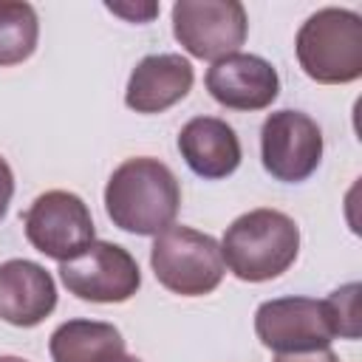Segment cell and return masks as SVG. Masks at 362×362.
<instances>
[{"mask_svg": "<svg viewBox=\"0 0 362 362\" xmlns=\"http://www.w3.org/2000/svg\"><path fill=\"white\" fill-rule=\"evenodd\" d=\"M300 252V229L280 209H252L226 226L221 255L229 272L243 283L280 277Z\"/></svg>", "mask_w": 362, "mask_h": 362, "instance_id": "2", "label": "cell"}, {"mask_svg": "<svg viewBox=\"0 0 362 362\" xmlns=\"http://www.w3.org/2000/svg\"><path fill=\"white\" fill-rule=\"evenodd\" d=\"M274 362H339V356L331 348H320V351H303V354H277Z\"/></svg>", "mask_w": 362, "mask_h": 362, "instance_id": "18", "label": "cell"}, {"mask_svg": "<svg viewBox=\"0 0 362 362\" xmlns=\"http://www.w3.org/2000/svg\"><path fill=\"white\" fill-rule=\"evenodd\" d=\"M40 37V20L31 3L0 0V68L25 62Z\"/></svg>", "mask_w": 362, "mask_h": 362, "instance_id": "15", "label": "cell"}, {"mask_svg": "<svg viewBox=\"0 0 362 362\" xmlns=\"http://www.w3.org/2000/svg\"><path fill=\"white\" fill-rule=\"evenodd\" d=\"M178 153L187 167L206 181L226 178L240 164L238 133L218 116L189 119L178 133Z\"/></svg>", "mask_w": 362, "mask_h": 362, "instance_id": "13", "label": "cell"}, {"mask_svg": "<svg viewBox=\"0 0 362 362\" xmlns=\"http://www.w3.org/2000/svg\"><path fill=\"white\" fill-rule=\"evenodd\" d=\"M192 62L181 54H150L144 57L124 88V105L136 113H161L181 102L192 88Z\"/></svg>", "mask_w": 362, "mask_h": 362, "instance_id": "12", "label": "cell"}, {"mask_svg": "<svg viewBox=\"0 0 362 362\" xmlns=\"http://www.w3.org/2000/svg\"><path fill=\"white\" fill-rule=\"evenodd\" d=\"M204 85L229 110H263L280 93V76L257 54H229L209 65Z\"/></svg>", "mask_w": 362, "mask_h": 362, "instance_id": "10", "label": "cell"}, {"mask_svg": "<svg viewBox=\"0 0 362 362\" xmlns=\"http://www.w3.org/2000/svg\"><path fill=\"white\" fill-rule=\"evenodd\" d=\"M0 362H25L23 356H0Z\"/></svg>", "mask_w": 362, "mask_h": 362, "instance_id": "20", "label": "cell"}, {"mask_svg": "<svg viewBox=\"0 0 362 362\" xmlns=\"http://www.w3.org/2000/svg\"><path fill=\"white\" fill-rule=\"evenodd\" d=\"M48 351L54 362H124V339L116 325L99 320H68L51 339Z\"/></svg>", "mask_w": 362, "mask_h": 362, "instance_id": "14", "label": "cell"}, {"mask_svg": "<svg viewBox=\"0 0 362 362\" xmlns=\"http://www.w3.org/2000/svg\"><path fill=\"white\" fill-rule=\"evenodd\" d=\"M57 308L54 277L34 260L0 263V320L17 328L40 325Z\"/></svg>", "mask_w": 362, "mask_h": 362, "instance_id": "11", "label": "cell"}, {"mask_svg": "<svg viewBox=\"0 0 362 362\" xmlns=\"http://www.w3.org/2000/svg\"><path fill=\"white\" fill-rule=\"evenodd\" d=\"M249 31L246 8L238 0H178L173 6V34L195 59L238 54Z\"/></svg>", "mask_w": 362, "mask_h": 362, "instance_id": "6", "label": "cell"}, {"mask_svg": "<svg viewBox=\"0 0 362 362\" xmlns=\"http://www.w3.org/2000/svg\"><path fill=\"white\" fill-rule=\"evenodd\" d=\"M150 266L156 280L181 297H204L223 280L226 263L221 243L189 226H167L150 246Z\"/></svg>", "mask_w": 362, "mask_h": 362, "instance_id": "4", "label": "cell"}, {"mask_svg": "<svg viewBox=\"0 0 362 362\" xmlns=\"http://www.w3.org/2000/svg\"><path fill=\"white\" fill-rule=\"evenodd\" d=\"M124 362H141V359H136V356H124Z\"/></svg>", "mask_w": 362, "mask_h": 362, "instance_id": "21", "label": "cell"}, {"mask_svg": "<svg viewBox=\"0 0 362 362\" xmlns=\"http://www.w3.org/2000/svg\"><path fill=\"white\" fill-rule=\"evenodd\" d=\"M62 286L88 303H124L141 286L136 257L110 240H93L76 257L59 263Z\"/></svg>", "mask_w": 362, "mask_h": 362, "instance_id": "7", "label": "cell"}, {"mask_svg": "<svg viewBox=\"0 0 362 362\" xmlns=\"http://www.w3.org/2000/svg\"><path fill=\"white\" fill-rule=\"evenodd\" d=\"M255 334L274 354L320 351L334 342V325L322 300L277 297L255 311Z\"/></svg>", "mask_w": 362, "mask_h": 362, "instance_id": "9", "label": "cell"}, {"mask_svg": "<svg viewBox=\"0 0 362 362\" xmlns=\"http://www.w3.org/2000/svg\"><path fill=\"white\" fill-rule=\"evenodd\" d=\"M263 170L286 184H300L322 161V130L303 110H274L260 127Z\"/></svg>", "mask_w": 362, "mask_h": 362, "instance_id": "8", "label": "cell"}, {"mask_svg": "<svg viewBox=\"0 0 362 362\" xmlns=\"http://www.w3.org/2000/svg\"><path fill=\"white\" fill-rule=\"evenodd\" d=\"M107 11L130 20V23H150L158 14V3H105Z\"/></svg>", "mask_w": 362, "mask_h": 362, "instance_id": "17", "label": "cell"}, {"mask_svg": "<svg viewBox=\"0 0 362 362\" xmlns=\"http://www.w3.org/2000/svg\"><path fill=\"white\" fill-rule=\"evenodd\" d=\"M297 62L320 85H348L362 76V17L351 8H320L297 31Z\"/></svg>", "mask_w": 362, "mask_h": 362, "instance_id": "3", "label": "cell"}, {"mask_svg": "<svg viewBox=\"0 0 362 362\" xmlns=\"http://www.w3.org/2000/svg\"><path fill=\"white\" fill-rule=\"evenodd\" d=\"M11 195H14V173H11L8 161L0 156V221L11 204Z\"/></svg>", "mask_w": 362, "mask_h": 362, "instance_id": "19", "label": "cell"}, {"mask_svg": "<svg viewBox=\"0 0 362 362\" xmlns=\"http://www.w3.org/2000/svg\"><path fill=\"white\" fill-rule=\"evenodd\" d=\"M322 303L328 308L334 334L345 337V339H359V334H362V328H359V283H348V286L331 291Z\"/></svg>", "mask_w": 362, "mask_h": 362, "instance_id": "16", "label": "cell"}, {"mask_svg": "<svg viewBox=\"0 0 362 362\" xmlns=\"http://www.w3.org/2000/svg\"><path fill=\"white\" fill-rule=\"evenodd\" d=\"M181 187L173 170L150 156L122 161L105 187V209L113 226L130 235H158L173 226Z\"/></svg>", "mask_w": 362, "mask_h": 362, "instance_id": "1", "label": "cell"}, {"mask_svg": "<svg viewBox=\"0 0 362 362\" xmlns=\"http://www.w3.org/2000/svg\"><path fill=\"white\" fill-rule=\"evenodd\" d=\"M23 226L28 243L57 263L76 257L96 240L88 204L68 189H48L37 195L23 215Z\"/></svg>", "mask_w": 362, "mask_h": 362, "instance_id": "5", "label": "cell"}]
</instances>
